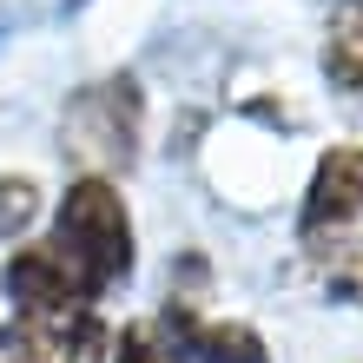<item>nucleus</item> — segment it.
I'll return each instance as SVG.
<instances>
[{
	"instance_id": "obj_1",
	"label": "nucleus",
	"mask_w": 363,
	"mask_h": 363,
	"mask_svg": "<svg viewBox=\"0 0 363 363\" xmlns=\"http://www.w3.org/2000/svg\"><path fill=\"white\" fill-rule=\"evenodd\" d=\"M47 238L73 258V271L93 284V297H106L113 284H125V277H133V258H139L133 211H125L119 185L113 179H93V172H79L67 185V199H60Z\"/></svg>"
},
{
	"instance_id": "obj_2",
	"label": "nucleus",
	"mask_w": 363,
	"mask_h": 363,
	"mask_svg": "<svg viewBox=\"0 0 363 363\" xmlns=\"http://www.w3.org/2000/svg\"><path fill=\"white\" fill-rule=\"evenodd\" d=\"M139 133H145V99L133 73H106L93 86H79L67 99V119H60V145L67 159H79V172H119V165L139 159Z\"/></svg>"
},
{
	"instance_id": "obj_3",
	"label": "nucleus",
	"mask_w": 363,
	"mask_h": 363,
	"mask_svg": "<svg viewBox=\"0 0 363 363\" xmlns=\"http://www.w3.org/2000/svg\"><path fill=\"white\" fill-rule=\"evenodd\" d=\"M7 350L20 357H40V363H106L113 337H106L99 311L79 304V311H20L7 324Z\"/></svg>"
},
{
	"instance_id": "obj_4",
	"label": "nucleus",
	"mask_w": 363,
	"mask_h": 363,
	"mask_svg": "<svg viewBox=\"0 0 363 363\" xmlns=\"http://www.w3.org/2000/svg\"><path fill=\"white\" fill-rule=\"evenodd\" d=\"M7 297L20 311H79V304H99L93 284L73 271V258L60 251L53 238H33V245H20L13 258H7Z\"/></svg>"
},
{
	"instance_id": "obj_5",
	"label": "nucleus",
	"mask_w": 363,
	"mask_h": 363,
	"mask_svg": "<svg viewBox=\"0 0 363 363\" xmlns=\"http://www.w3.org/2000/svg\"><path fill=\"white\" fill-rule=\"evenodd\" d=\"M357 218H363V145H330L304 191V231H330Z\"/></svg>"
},
{
	"instance_id": "obj_6",
	"label": "nucleus",
	"mask_w": 363,
	"mask_h": 363,
	"mask_svg": "<svg viewBox=\"0 0 363 363\" xmlns=\"http://www.w3.org/2000/svg\"><path fill=\"white\" fill-rule=\"evenodd\" d=\"M165 330L179 337L172 350H185L191 363H271L264 337L251 324H231V317H191V304H165Z\"/></svg>"
},
{
	"instance_id": "obj_7",
	"label": "nucleus",
	"mask_w": 363,
	"mask_h": 363,
	"mask_svg": "<svg viewBox=\"0 0 363 363\" xmlns=\"http://www.w3.org/2000/svg\"><path fill=\"white\" fill-rule=\"evenodd\" d=\"M304 264H311V277H317L330 297H344V304H357V311H363V225L311 231Z\"/></svg>"
},
{
	"instance_id": "obj_8",
	"label": "nucleus",
	"mask_w": 363,
	"mask_h": 363,
	"mask_svg": "<svg viewBox=\"0 0 363 363\" xmlns=\"http://www.w3.org/2000/svg\"><path fill=\"white\" fill-rule=\"evenodd\" d=\"M324 73L330 86H344L350 99H363V0H344L324 33Z\"/></svg>"
},
{
	"instance_id": "obj_9",
	"label": "nucleus",
	"mask_w": 363,
	"mask_h": 363,
	"mask_svg": "<svg viewBox=\"0 0 363 363\" xmlns=\"http://www.w3.org/2000/svg\"><path fill=\"white\" fill-rule=\"evenodd\" d=\"M33 218H40V179L0 172V238H27Z\"/></svg>"
},
{
	"instance_id": "obj_10",
	"label": "nucleus",
	"mask_w": 363,
	"mask_h": 363,
	"mask_svg": "<svg viewBox=\"0 0 363 363\" xmlns=\"http://www.w3.org/2000/svg\"><path fill=\"white\" fill-rule=\"evenodd\" d=\"M113 363H179V350L165 344V330H152V324H133L113 344Z\"/></svg>"
},
{
	"instance_id": "obj_11",
	"label": "nucleus",
	"mask_w": 363,
	"mask_h": 363,
	"mask_svg": "<svg viewBox=\"0 0 363 363\" xmlns=\"http://www.w3.org/2000/svg\"><path fill=\"white\" fill-rule=\"evenodd\" d=\"M0 363H40V357H20V350H7V357H0Z\"/></svg>"
}]
</instances>
